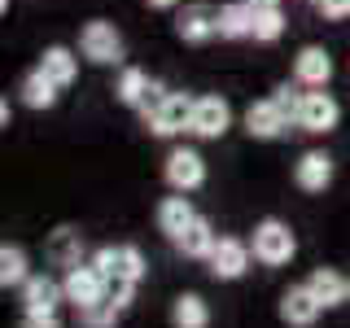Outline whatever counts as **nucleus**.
Returning a JSON list of instances; mask_svg holds the SVG:
<instances>
[{
  "mask_svg": "<svg viewBox=\"0 0 350 328\" xmlns=\"http://www.w3.org/2000/svg\"><path fill=\"white\" fill-rule=\"evenodd\" d=\"M79 53L92 66H118L123 62V36H118V27L114 22H83V31H79Z\"/></svg>",
  "mask_w": 350,
  "mask_h": 328,
  "instance_id": "2",
  "label": "nucleus"
},
{
  "mask_svg": "<svg viewBox=\"0 0 350 328\" xmlns=\"http://www.w3.org/2000/svg\"><path fill=\"white\" fill-rule=\"evenodd\" d=\"M284 36V14L280 5H254V40L258 44H276Z\"/></svg>",
  "mask_w": 350,
  "mask_h": 328,
  "instance_id": "27",
  "label": "nucleus"
},
{
  "mask_svg": "<svg viewBox=\"0 0 350 328\" xmlns=\"http://www.w3.org/2000/svg\"><path fill=\"white\" fill-rule=\"evenodd\" d=\"M337 123H342V105L333 101V92H324V87H311V92L302 96V109H298V127L311 131V136H328Z\"/></svg>",
  "mask_w": 350,
  "mask_h": 328,
  "instance_id": "6",
  "label": "nucleus"
},
{
  "mask_svg": "<svg viewBox=\"0 0 350 328\" xmlns=\"http://www.w3.org/2000/svg\"><path fill=\"white\" fill-rule=\"evenodd\" d=\"M171 328H211V306L202 293H180L171 302Z\"/></svg>",
  "mask_w": 350,
  "mask_h": 328,
  "instance_id": "23",
  "label": "nucleus"
},
{
  "mask_svg": "<svg viewBox=\"0 0 350 328\" xmlns=\"http://www.w3.org/2000/svg\"><path fill=\"white\" fill-rule=\"evenodd\" d=\"M145 5H149V9H175L180 0H145Z\"/></svg>",
  "mask_w": 350,
  "mask_h": 328,
  "instance_id": "32",
  "label": "nucleus"
},
{
  "mask_svg": "<svg viewBox=\"0 0 350 328\" xmlns=\"http://www.w3.org/2000/svg\"><path fill=\"white\" fill-rule=\"evenodd\" d=\"M228 127H232V105L224 101V96H197L193 105V136L197 140H219L228 136Z\"/></svg>",
  "mask_w": 350,
  "mask_h": 328,
  "instance_id": "9",
  "label": "nucleus"
},
{
  "mask_svg": "<svg viewBox=\"0 0 350 328\" xmlns=\"http://www.w3.org/2000/svg\"><path fill=\"white\" fill-rule=\"evenodd\" d=\"M149 83H153V79H149L145 70H140V66H127V70L118 74V87H114V96H118L123 105H136V109H140V101L149 96Z\"/></svg>",
  "mask_w": 350,
  "mask_h": 328,
  "instance_id": "26",
  "label": "nucleus"
},
{
  "mask_svg": "<svg viewBox=\"0 0 350 328\" xmlns=\"http://www.w3.org/2000/svg\"><path fill=\"white\" fill-rule=\"evenodd\" d=\"M105 293H109V298H114L118 306H123V311H127L131 302H136V284H131V280H109V289H105Z\"/></svg>",
  "mask_w": 350,
  "mask_h": 328,
  "instance_id": "29",
  "label": "nucleus"
},
{
  "mask_svg": "<svg viewBox=\"0 0 350 328\" xmlns=\"http://www.w3.org/2000/svg\"><path fill=\"white\" fill-rule=\"evenodd\" d=\"M250 249L262 267H289L293 254H298V236L289 232L284 219H258L254 236H250Z\"/></svg>",
  "mask_w": 350,
  "mask_h": 328,
  "instance_id": "1",
  "label": "nucleus"
},
{
  "mask_svg": "<svg viewBox=\"0 0 350 328\" xmlns=\"http://www.w3.org/2000/svg\"><path fill=\"white\" fill-rule=\"evenodd\" d=\"M57 92H62V87L53 83L40 66H36V70H27V74H22V83H18V96H22V105H27V109H53V105H57Z\"/></svg>",
  "mask_w": 350,
  "mask_h": 328,
  "instance_id": "21",
  "label": "nucleus"
},
{
  "mask_svg": "<svg viewBox=\"0 0 350 328\" xmlns=\"http://www.w3.org/2000/svg\"><path fill=\"white\" fill-rule=\"evenodd\" d=\"M219 36L224 40H254V0L219 5Z\"/></svg>",
  "mask_w": 350,
  "mask_h": 328,
  "instance_id": "20",
  "label": "nucleus"
},
{
  "mask_svg": "<svg viewBox=\"0 0 350 328\" xmlns=\"http://www.w3.org/2000/svg\"><path fill=\"white\" fill-rule=\"evenodd\" d=\"M250 258H254L250 241H241V236H219V245L211 249L206 267H211L215 280H241V276L250 271Z\"/></svg>",
  "mask_w": 350,
  "mask_h": 328,
  "instance_id": "5",
  "label": "nucleus"
},
{
  "mask_svg": "<svg viewBox=\"0 0 350 328\" xmlns=\"http://www.w3.org/2000/svg\"><path fill=\"white\" fill-rule=\"evenodd\" d=\"M302 96H306V92H302V83L293 79V83H280L276 92H271V101L280 105V114L289 118V123H298V109H302Z\"/></svg>",
  "mask_w": 350,
  "mask_h": 328,
  "instance_id": "28",
  "label": "nucleus"
},
{
  "mask_svg": "<svg viewBox=\"0 0 350 328\" xmlns=\"http://www.w3.org/2000/svg\"><path fill=\"white\" fill-rule=\"evenodd\" d=\"M320 298L311 293V284H289V289L280 293V320L289 324V328H311L315 320H320Z\"/></svg>",
  "mask_w": 350,
  "mask_h": 328,
  "instance_id": "12",
  "label": "nucleus"
},
{
  "mask_svg": "<svg viewBox=\"0 0 350 328\" xmlns=\"http://www.w3.org/2000/svg\"><path fill=\"white\" fill-rule=\"evenodd\" d=\"M162 175H167V184L175 193H197L206 184V158L197 149H171L167 162H162Z\"/></svg>",
  "mask_w": 350,
  "mask_h": 328,
  "instance_id": "4",
  "label": "nucleus"
},
{
  "mask_svg": "<svg viewBox=\"0 0 350 328\" xmlns=\"http://www.w3.org/2000/svg\"><path fill=\"white\" fill-rule=\"evenodd\" d=\"M284 127H289V118L280 114V105L271 101V96L267 101H254L245 109V131L254 140H276V136H284Z\"/></svg>",
  "mask_w": 350,
  "mask_h": 328,
  "instance_id": "17",
  "label": "nucleus"
},
{
  "mask_svg": "<svg viewBox=\"0 0 350 328\" xmlns=\"http://www.w3.org/2000/svg\"><path fill=\"white\" fill-rule=\"evenodd\" d=\"M75 320H79V328H114L118 320H123V306H118V302L105 293L101 302L79 306V311H75Z\"/></svg>",
  "mask_w": 350,
  "mask_h": 328,
  "instance_id": "25",
  "label": "nucleus"
},
{
  "mask_svg": "<svg viewBox=\"0 0 350 328\" xmlns=\"http://www.w3.org/2000/svg\"><path fill=\"white\" fill-rule=\"evenodd\" d=\"M31 280V258L22 245H0V289H22Z\"/></svg>",
  "mask_w": 350,
  "mask_h": 328,
  "instance_id": "24",
  "label": "nucleus"
},
{
  "mask_svg": "<svg viewBox=\"0 0 350 328\" xmlns=\"http://www.w3.org/2000/svg\"><path fill=\"white\" fill-rule=\"evenodd\" d=\"M175 36H180L184 44H211L219 36V9L206 5V0L184 5L180 14H175Z\"/></svg>",
  "mask_w": 350,
  "mask_h": 328,
  "instance_id": "8",
  "label": "nucleus"
},
{
  "mask_svg": "<svg viewBox=\"0 0 350 328\" xmlns=\"http://www.w3.org/2000/svg\"><path fill=\"white\" fill-rule=\"evenodd\" d=\"M254 5H280V0H254Z\"/></svg>",
  "mask_w": 350,
  "mask_h": 328,
  "instance_id": "33",
  "label": "nucleus"
},
{
  "mask_svg": "<svg viewBox=\"0 0 350 328\" xmlns=\"http://www.w3.org/2000/svg\"><path fill=\"white\" fill-rule=\"evenodd\" d=\"M293 79L302 87H328V79H333V57H328L320 44H306V49H298V57H293Z\"/></svg>",
  "mask_w": 350,
  "mask_h": 328,
  "instance_id": "14",
  "label": "nucleus"
},
{
  "mask_svg": "<svg viewBox=\"0 0 350 328\" xmlns=\"http://www.w3.org/2000/svg\"><path fill=\"white\" fill-rule=\"evenodd\" d=\"M18 328H62V320L57 315H22Z\"/></svg>",
  "mask_w": 350,
  "mask_h": 328,
  "instance_id": "31",
  "label": "nucleus"
},
{
  "mask_svg": "<svg viewBox=\"0 0 350 328\" xmlns=\"http://www.w3.org/2000/svg\"><path fill=\"white\" fill-rule=\"evenodd\" d=\"M306 284H311V293L320 298L324 311H333V306L350 302V276H342L337 267H315L311 276H306Z\"/></svg>",
  "mask_w": 350,
  "mask_h": 328,
  "instance_id": "18",
  "label": "nucleus"
},
{
  "mask_svg": "<svg viewBox=\"0 0 350 328\" xmlns=\"http://www.w3.org/2000/svg\"><path fill=\"white\" fill-rule=\"evenodd\" d=\"M315 9H320L328 22H337V18H346V14H350V0H315Z\"/></svg>",
  "mask_w": 350,
  "mask_h": 328,
  "instance_id": "30",
  "label": "nucleus"
},
{
  "mask_svg": "<svg viewBox=\"0 0 350 328\" xmlns=\"http://www.w3.org/2000/svg\"><path fill=\"white\" fill-rule=\"evenodd\" d=\"M83 232L79 228H70V223H62L57 232L49 236V262L53 267H79L83 262Z\"/></svg>",
  "mask_w": 350,
  "mask_h": 328,
  "instance_id": "19",
  "label": "nucleus"
},
{
  "mask_svg": "<svg viewBox=\"0 0 350 328\" xmlns=\"http://www.w3.org/2000/svg\"><path fill=\"white\" fill-rule=\"evenodd\" d=\"M193 96H184V92H171L167 101L158 105V114H149L145 118V127L153 131V136H180V131H189L193 127Z\"/></svg>",
  "mask_w": 350,
  "mask_h": 328,
  "instance_id": "10",
  "label": "nucleus"
},
{
  "mask_svg": "<svg viewBox=\"0 0 350 328\" xmlns=\"http://www.w3.org/2000/svg\"><path fill=\"white\" fill-rule=\"evenodd\" d=\"M40 70L49 74L57 87H70L75 79H79V57H75L66 44H49V49H44V57H40Z\"/></svg>",
  "mask_w": 350,
  "mask_h": 328,
  "instance_id": "22",
  "label": "nucleus"
},
{
  "mask_svg": "<svg viewBox=\"0 0 350 328\" xmlns=\"http://www.w3.org/2000/svg\"><path fill=\"white\" fill-rule=\"evenodd\" d=\"M197 219V210H193V202H189V193H175V197H162L158 202V210H153V223H158V232L162 236H180L184 228H189Z\"/></svg>",
  "mask_w": 350,
  "mask_h": 328,
  "instance_id": "15",
  "label": "nucleus"
},
{
  "mask_svg": "<svg viewBox=\"0 0 350 328\" xmlns=\"http://www.w3.org/2000/svg\"><path fill=\"white\" fill-rule=\"evenodd\" d=\"M311 5H315V0H311Z\"/></svg>",
  "mask_w": 350,
  "mask_h": 328,
  "instance_id": "34",
  "label": "nucleus"
},
{
  "mask_svg": "<svg viewBox=\"0 0 350 328\" xmlns=\"http://www.w3.org/2000/svg\"><path fill=\"white\" fill-rule=\"evenodd\" d=\"M18 293H22V315H57V306L66 302V284L53 276H31Z\"/></svg>",
  "mask_w": 350,
  "mask_h": 328,
  "instance_id": "11",
  "label": "nucleus"
},
{
  "mask_svg": "<svg viewBox=\"0 0 350 328\" xmlns=\"http://www.w3.org/2000/svg\"><path fill=\"white\" fill-rule=\"evenodd\" d=\"M62 284H66V302L79 311V306H92V302H101V298H105L109 276H105L101 267H96V262H79V267H66Z\"/></svg>",
  "mask_w": 350,
  "mask_h": 328,
  "instance_id": "3",
  "label": "nucleus"
},
{
  "mask_svg": "<svg viewBox=\"0 0 350 328\" xmlns=\"http://www.w3.org/2000/svg\"><path fill=\"white\" fill-rule=\"evenodd\" d=\"M293 184L302 193H324L333 184V158L324 149H306L298 162H293Z\"/></svg>",
  "mask_w": 350,
  "mask_h": 328,
  "instance_id": "13",
  "label": "nucleus"
},
{
  "mask_svg": "<svg viewBox=\"0 0 350 328\" xmlns=\"http://www.w3.org/2000/svg\"><path fill=\"white\" fill-rule=\"evenodd\" d=\"M171 245L180 249L184 258H197V262H206V258H211V249L219 245V232L211 228V219H206V215H197L193 223H189V228H184L180 236L171 241Z\"/></svg>",
  "mask_w": 350,
  "mask_h": 328,
  "instance_id": "16",
  "label": "nucleus"
},
{
  "mask_svg": "<svg viewBox=\"0 0 350 328\" xmlns=\"http://www.w3.org/2000/svg\"><path fill=\"white\" fill-rule=\"evenodd\" d=\"M92 262L109 280H131V284L145 280V254H140V245H101L92 254Z\"/></svg>",
  "mask_w": 350,
  "mask_h": 328,
  "instance_id": "7",
  "label": "nucleus"
}]
</instances>
